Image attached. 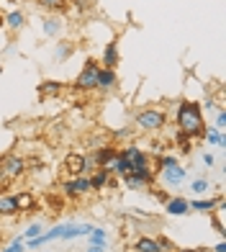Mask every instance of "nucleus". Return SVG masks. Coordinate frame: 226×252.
I'll return each mask as SVG.
<instances>
[{
	"label": "nucleus",
	"instance_id": "nucleus-1",
	"mask_svg": "<svg viewBox=\"0 0 226 252\" xmlns=\"http://www.w3.org/2000/svg\"><path fill=\"white\" fill-rule=\"evenodd\" d=\"M95 224H87V221H59V224H52L44 229V234L26 239V250H39L44 245H52V242H75V239H85L90 234V229Z\"/></svg>",
	"mask_w": 226,
	"mask_h": 252
},
{
	"label": "nucleus",
	"instance_id": "nucleus-2",
	"mask_svg": "<svg viewBox=\"0 0 226 252\" xmlns=\"http://www.w3.org/2000/svg\"><path fill=\"white\" fill-rule=\"evenodd\" d=\"M172 116H175V129H180L183 134H188L193 142L200 139L203 129H206V113L200 111L198 100H193V98L177 100Z\"/></svg>",
	"mask_w": 226,
	"mask_h": 252
},
{
	"label": "nucleus",
	"instance_id": "nucleus-3",
	"mask_svg": "<svg viewBox=\"0 0 226 252\" xmlns=\"http://www.w3.org/2000/svg\"><path fill=\"white\" fill-rule=\"evenodd\" d=\"M167 124H170L167 111L154 108V106L139 108L137 113H134V129L141 131V134H160V131L167 129Z\"/></svg>",
	"mask_w": 226,
	"mask_h": 252
},
{
	"label": "nucleus",
	"instance_id": "nucleus-4",
	"mask_svg": "<svg viewBox=\"0 0 226 252\" xmlns=\"http://www.w3.org/2000/svg\"><path fill=\"white\" fill-rule=\"evenodd\" d=\"M98 72H100V62L93 60V57H87L80 67V72H77V77H75L72 88L80 90V93H93L98 85Z\"/></svg>",
	"mask_w": 226,
	"mask_h": 252
},
{
	"label": "nucleus",
	"instance_id": "nucleus-5",
	"mask_svg": "<svg viewBox=\"0 0 226 252\" xmlns=\"http://www.w3.org/2000/svg\"><path fill=\"white\" fill-rule=\"evenodd\" d=\"M154 178H157V186H160V188L175 190V188H180V186L188 180V167H185L183 162H177V165H170V167L157 170Z\"/></svg>",
	"mask_w": 226,
	"mask_h": 252
},
{
	"label": "nucleus",
	"instance_id": "nucleus-6",
	"mask_svg": "<svg viewBox=\"0 0 226 252\" xmlns=\"http://www.w3.org/2000/svg\"><path fill=\"white\" fill-rule=\"evenodd\" d=\"M59 190L64 198L70 201H77V198H85L93 193V188H90V178L87 175H75V178H67L59 183Z\"/></svg>",
	"mask_w": 226,
	"mask_h": 252
},
{
	"label": "nucleus",
	"instance_id": "nucleus-7",
	"mask_svg": "<svg viewBox=\"0 0 226 252\" xmlns=\"http://www.w3.org/2000/svg\"><path fill=\"white\" fill-rule=\"evenodd\" d=\"M0 170H3L10 180H18V178L26 175L28 159L21 157V155H5V157H0Z\"/></svg>",
	"mask_w": 226,
	"mask_h": 252
},
{
	"label": "nucleus",
	"instance_id": "nucleus-8",
	"mask_svg": "<svg viewBox=\"0 0 226 252\" xmlns=\"http://www.w3.org/2000/svg\"><path fill=\"white\" fill-rule=\"evenodd\" d=\"M118 157H123V159H129L131 162V167H139V165H152V157L146 155V150L144 147H139L137 142H126L118 150Z\"/></svg>",
	"mask_w": 226,
	"mask_h": 252
},
{
	"label": "nucleus",
	"instance_id": "nucleus-9",
	"mask_svg": "<svg viewBox=\"0 0 226 252\" xmlns=\"http://www.w3.org/2000/svg\"><path fill=\"white\" fill-rule=\"evenodd\" d=\"M190 203V211L203 214V216H211L216 211V206H226L224 203V193H216V196H203V198H188Z\"/></svg>",
	"mask_w": 226,
	"mask_h": 252
},
{
	"label": "nucleus",
	"instance_id": "nucleus-10",
	"mask_svg": "<svg viewBox=\"0 0 226 252\" xmlns=\"http://www.w3.org/2000/svg\"><path fill=\"white\" fill-rule=\"evenodd\" d=\"M121 62V49H118V41L111 39L100 47V67H108V70H116Z\"/></svg>",
	"mask_w": 226,
	"mask_h": 252
},
{
	"label": "nucleus",
	"instance_id": "nucleus-11",
	"mask_svg": "<svg viewBox=\"0 0 226 252\" xmlns=\"http://www.w3.org/2000/svg\"><path fill=\"white\" fill-rule=\"evenodd\" d=\"M116 88H118V75H116V70H108V67H100L95 90H98V93H103V95H111V93H116Z\"/></svg>",
	"mask_w": 226,
	"mask_h": 252
},
{
	"label": "nucleus",
	"instance_id": "nucleus-12",
	"mask_svg": "<svg viewBox=\"0 0 226 252\" xmlns=\"http://www.w3.org/2000/svg\"><path fill=\"white\" fill-rule=\"evenodd\" d=\"M162 209H165V214L167 216H188V214H193L190 211V203H188V198L185 196H170L165 203H162Z\"/></svg>",
	"mask_w": 226,
	"mask_h": 252
},
{
	"label": "nucleus",
	"instance_id": "nucleus-13",
	"mask_svg": "<svg viewBox=\"0 0 226 252\" xmlns=\"http://www.w3.org/2000/svg\"><path fill=\"white\" fill-rule=\"evenodd\" d=\"M64 173L70 178L85 175V155L83 152H67L64 155Z\"/></svg>",
	"mask_w": 226,
	"mask_h": 252
},
{
	"label": "nucleus",
	"instance_id": "nucleus-14",
	"mask_svg": "<svg viewBox=\"0 0 226 252\" xmlns=\"http://www.w3.org/2000/svg\"><path fill=\"white\" fill-rule=\"evenodd\" d=\"M62 31H64V21L56 16V13H49V16L41 18V33L47 39H56Z\"/></svg>",
	"mask_w": 226,
	"mask_h": 252
},
{
	"label": "nucleus",
	"instance_id": "nucleus-15",
	"mask_svg": "<svg viewBox=\"0 0 226 252\" xmlns=\"http://www.w3.org/2000/svg\"><path fill=\"white\" fill-rule=\"evenodd\" d=\"M24 26H26V13L21 8H10L3 16V29H8L10 33H18Z\"/></svg>",
	"mask_w": 226,
	"mask_h": 252
},
{
	"label": "nucleus",
	"instance_id": "nucleus-16",
	"mask_svg": "<svg viewBox=\"0 0 226 252\" xmlns=\"http://www.w3.org/2000/svg\"><path fill=\"white\" fill-rule=\"evenodd\" d=\"M188 190H190V196H193V198H203V196H211L213 183H211V178H206V175H198V178L190 180Z\"/></svg>",
	"mask_w": 226,
	"mask_h": 252
},
{
	"label": "nucleus",
	"instance_id": "nucleus-17",
	"mask_svg": "<svg viewBox=\"0 0 226 252\" xmlns=\"http://www.w3.org/2000/svg\"><path fill=\"white\" fill-rule=\"evenodd\" d=\"M200 139L206 142L208 147H216V150H224L226 147V134L219 131V129H213V126H206V129H203Z\"/></svg>",
	"mask_w": 226,
	"mask_h": 252
},
{
	"label": "nucleus",
	"instance_id": "nucleus-18",
	"mask_svg": "<svg viewBox=\"0 0 226 252\" xmlns=\"http://www.w3.org/2000/svg\"><path fill=\"white\" fill-rule=\"evenodd\" d=\"M87 178H90V188H93V193H103V190L111 186V175L106 173L103 167L93 170V173H90Z\"/></svg>",
	"mask_w": 226,
	"mask_h": 252
},
{
	"label": "nucleus",
	"instance_id": "nucleus-19",
	"mask_svg": "<svg viewBox=\"0 0 226 252\" xmlns=\"http://www.w3.org/2000/svg\"><path fill=\"white\" fill-rule=\"evenodd\" d=\"M16 209H18V214H31L33 209H36V196H33L31 190H21V193H16Z\"/></svg>",
	"mask_w": 226,
	"mask_h": 252
},
{
	"label": "nucleus",
	"instance_id": "nucleus-20",
	"mask_svg": "<svg viewBox=\"0 0 226 252\" xmlns=\"http://www.w3.org/2000/svg\"><path fill=\"white\" fill-rule=\"evenodd\" d=\"M118 183H121V188L123 190H131V193H141V190H149L152 186L146 180H141V178H137V175H123V178H118Z\"/></svg>",
	"mask_w": 226,
	"mask_h": 252
},
{
	"label": "nucleus",
	"instance_id": "nucleus-21",
	"mask_svg": "<svg viewBox=\"0 0 226 252\" xmlns=\"http://www.w3.org/2000/svg\"><path fill=\"white\" fill-rule=\"evenodd\" d=\"M64 93V83H59V80H41L39 83V95L41 98H56Z\"/></svg>",
	"mask_w": 226,
	"mask_h": 252
},
{
	"label": "nucleus",
	"instance_id": "nucleus-22",
	"mask_svg": "<svg viewBox=\"0 0 226 252\" xmlns=\"http://www.w3.org/2000/svg\"><path fill=\"white\" fill-rule=\"evenodd\" d=\"M131 250H134V252H160V242H157V237L139 234L137 239H134Z\"/></svg>",
	"mask_w": 226,
	"mask_h": 252
},
{
	"label": "nucleus",
	"instance_id": "nucleus-23",
	"mask_svg": "<svg viewBox=\"0 0 226 252\" xmlns=\"http://www.w3.org/2000/svg\"><path fill=\"white\" fill-rule=\"evenodd\" d=\"M72 52H75V44L72 41H56L54 49H52V60L56 64H62V62H67L72 57Z\"/></svg>",
	"mask_w": 226,
	"mask_h": 252
},
{
	"label": "nucleus",
	"instance_id": "nucleus-24",
	"mask_svg": "<svg viewBox=\"0 0 226 252\" xmlns=\"http://www.w3.org/2000/svg\"><path fill=\"white\" fill-rule=\"evenodd\" d=\"M18 216V209H16V198L10 193H3L0 190V219H13Z\"/></svg>",
	"mask_w": 226,
	"mask_h": 252
},
{
	"label": "nucleus",
	"instance_id": "nucleus-25",
	"mask_svg": "<svg viewBox=\"0 0 226 252\" xmlns=\"http://www.w3.org/2000/svg\"><path fill=\"white\" fill-rule=\"evenodd\" d=\"M172 144L177 147V150H180V155H185V157H190V155H193V139H190V136L188 134H183V131H180V129H175L172 131Z\"/></svg>",
	"mask_w": 226,
	"mask_h": 252
},
{
	"label": "nucleus",
	"instance_id": "nucleus-26",
	"mask_svg": "<svg viewBox=\"0 0 226 252\" xmlns=\"http://www.w3.org/2000/svg\"><path fill=\"white\" fill-rule=\"evenodd\" d=\"M85 245H111V232L106 226H93L90 229V234L85 237Z\"/></svg>",
	"mask_w": 226,
	"mask_h": 252
},
{
	"label": "nucleus",
	"instance_id": "nucleus-27",
	"mask_svg": "<svg viewBox=\"0 0 226 252\" xmlns=\"http://www.w3.org/2000/svg\"><path fill=\"white\" fill-rule=\"evenodd\" d=\"M116 152H118V150H116L113 144H103V147H98V150L93 152L95 167H106V162H108V159H111L113 155H116Z\"/></svg>",
	"mask_w": 226,
	"mask_h": 252
},
{
	"label": "nucleus",
	"instance_id": "nucleus-28",
	"mask_svg": "<svg viewBox=\"0 0 226 252\" xmlns=\"http://www.w3.org/2000/svg\"><path fill=\"white\" fill-rule=\"evenodd\" d=\"M36 3L44 8V10H49V13H64L67 5H70V0H36Z\"/></svg>",
	"mask_w": 226,
	"mask_h": 252
},
{
	"label": "nucleus",
	"instance_id": "nucleus-29",
	"mask_svg": "<svg viewBox=\"0 0 226 252\" xmlns=\"http://www.w3.org/2000/svg\"><path fill=\"white\" fill-rule=\"evenodd\" d=\"M198 106H200V111H203V113H208V116H213V113H216L219 108H224V106H219V100L213 98L211 93H206V98H203V100L198 103Z\"/></svg>",
	"mask_w": 226,
	"mask_h": 252
},
{
	"label": "nucleus",
	"instance_id": "nucleus-30",
	"mask_svg": "<svg viewBox=\"0 0 226 252\" xmlns=\"http://www.w3.org/2000/svg\"><path fill=\"white\" fill-rule=\"evenodd\" d=\"M44 229H47V224H44V221H31L24 232H21V237H24V239H33V237L44 234Z\"/></svg>",
	"mask_w": 226,
	"mask_h": 252
},
{
	"label": "nucleus",
	"instance_id": "nucleus-31",
	"mask_svg": "<svg viewBox=\"0 0 226 252\" xmlns=\"http://www.w3.org/2000/svg\"><path fill=\"white\" fill-rule=\"evenodd\" d=\"M134 134H137V129H134V126H116V129L111 131V136H113V139H118V142H123V139L131 142Z\"/></svg>",
	"mask_w": 226,
	"mask_h": 252
},
{
	"label": "nucleus",
	"instance_id": "nucleus-32",
	"mask_svg": "<svg viewBox=\"0 0 226 252\" xmlns=\"http://www.w3.org/2000/svg\"><path fill=\"white\" fill-rule=\"evenodd\" d=\"M0 252H26V239L21 237V234H16L13 239H10V242L0 250Z\"/></svg>",
	"mask_w": 226,
	"mask_h": 252
},
{
	"label": "nucleus",
	"instance_id": "nucleus-33",
	"mask_svg": "<svg viewBox=\"0 0 226 252\" xmlns=\"http://www.w3.org/2000/svg\"><path fill=\"white\" fill-rule=\"evenodd\" d=\"M165 152H167V142H160V139H152V142H149V150H146V155H149L152 159L160 157V155H165Z\"/></svg>",
	"mask_w": 226,
	"mask_h": 252
},
{
	"label": "nucleus",
	"instance_id": "nucleus-34",
	"mask_svg": "<svg viewBox=\"0 0 226 252\" xmlns=\"http://www.w3.org/2000/svg\"><path fill=\"white\" fill-rule=\"evenodd\" d=\"M213 129L226 131V108H219L216 113H213Z\"/></svg>",
	"mask_w": 226,
	"mask_h": 252
},
{
	"label": "nucleus",
	"instance_id": "nucleus-35",
	"mask_svg": "<svg viewBox=\"0 0 226 252\" xmlns=\"http://www.w3.org/2000/svg\"><path fill=\"white\" fill-rule=\"evenodd\" d=\"M200 162H203V167H208V170H211V167H216L219 159H216V155H213V152L206 150V152H200Z\"/></svg>",
	"mask_w": 226,
	"mask_h": 252
},
{
	"label": "nucleus",
	"instance_id": "nucleus-36",
	"mask_svg": "<svg viewBox=\"0 0 226 252\" xmlns=\"http://www.w3.org/2000/svg\"><path fill=\"white\" fill-rule=\"evenodd\" d=\"M157 242H160V252H172V250H177L172 239H167L165 234H160V237H157Z\"/></svg>",
	"mask_w": 226,
	"mask_h": 252
},
{
	"label": "nucleus",
	"instance_id": "nucleus-37",
	"mask_svg": "<svg viewBox=\"0 0 226 252\" xmlns=\"http://www.w3.org/2000/svg\"><path fill=\"white\" fill-rule=\"evenodd\" d=\"M93 170H98V167H95V159H93V155H85V175H90Z\"/></svg>",
	"mask_w": 226,
	"mask_h": 252
},
{
	"label": "nucleus",
	"instance_id": "nucleus-38",
	"mask_svg": "<svg viewBox=\"0 0 226 252\" xmlns=\"http://www.w3.org/2000/svg\"><path fill=\"white\" fill-rule=\"evenodd\" d=\"M85 252H108L106 245H85Z\"/></svg>",
	"mask_w": 226,
	"mask_h": 252
},
{
	"label": "nucleus",
	"instance_id": "nucleus-39",
	"mask_svg": "<svg viewBox=\"0 0 226 252\" xmlns=\"http://www.w3.org/2000/svg\"><path fill=\"white\" fill-rule=\"evenodd\" d=\"M211 252H226V242H224V239H221V242H219L216 247H211Z\"/></svg>",
	"mask_w": 226,
	"mask_h": 252
},
{
	"label": "nucleus",
	"instance_id": "nucleus-40",
	"mask_svg": "<svg viewBox=\"0 0 226 252\" xmlns=\"http://www.w3.org/2000/svg\"><path fill=\"white\" fill-rule=\"evenodd\" d=\"M3 54H16V44H13V41H10V44H8V47L3 49Z\"/></svg>",
	"mask_w": 226,
	"mask_h": 252
},
{
	"label": "nucleus",
	"instance_id": "nucleus-41",
	"mask_svg": "<svg viewBox=\"0 0 226 252\" xmlns=\"http://www.w3.org/2000/svg\"><path fill=\"white\" fill-rule=\"evenodd\" d=\"M5 183H10V178H8V175L3 173V170H0V188H3V186H5Z\"/></svg>",
	"mask_w": 226,
	"mask_h": 252
},
{
	"label": "nucleus",
	"instance_id": "nucleus-42",
	"mask_svg": "<svg viewBox=\"0 0 226 252\" xmlns=\"http://www.w3.org/2000/svg\"><path fill=\"white\" fill-rule=\"evenodd\" d=\"M185 252H211V247H190V250H185Z\"/></svg>",
	"mask_w": 226,
	"mask_h": 252
},
{
	"label": "nucleus",
	"instance_id": "nucleus-43",
	"mask_svg": "<svg viewBox=\"0 0 226 252\" xmlns=\"http://www.w3.org/2000/svg\"><path fill=\"white\" fill-rule=\"evenodd\" d=\"M0 29H3V16H0Z\"/></svg>",
	"mask_w": 226,
	"mask_h": 252
}]
</instances>
